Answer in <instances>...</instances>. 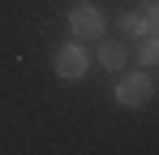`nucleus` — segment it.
Returning <instances> with one entry per match:
<instances>
[{
    "label": "nucleus",
    "mask_w": 159,
    "mask_h": 155,
    "mask_svg": "<svg viewBox=\"0 0 159 155\" xmlns=\"http://www.w3.org/2000/svg\"><path fill=\"white\" fill-rule=\"evenodd\" d=\"M69 30H73V39H90V43H99L103 30H107L99 4H95V0H73V9H69Z\"/></svg>",
    "instance_id": "f257e3e1"
},
{
    "label": "nucleus",
    "mask_w": 159,
    "mask_h": 155,
    "mask_svg": "<svg viewBox=\"0 0 159 155\" xmlns=\"http://www.w3.org/2000/svg\"><path fill=\"white\" fill-rule=\"evenodd\" d=\"M151 91H155V82L146 69H129V73H120L116 82V103L120 108H142V103L151 99Z\"/></svg>",
    "instance_id": "f03ea898"
},
{
    "label": "nucleus",
    "mask_w": 159,
    "mask_h": 155,
    "mask_svg": "<svg viewBox=\"0 0 159 155\" xmlns=\"http://www.w3.org/2000/svg\"><path fill=\"white\" fill-rule=\"evenodd\" d=\"M86 69H90V56H86L82 43H60L56 48V78L78 82V78H86Z\"/></svg>",
    "instance_id": "7ed1b4c3"
},
{
    "label": "nucleus",
    "mask_w": 159,
    "mask_h": 155,
    "mask_svg": "<svg viewBox=\"0 0 159 155\" xmlns=\"http://www.w3.org/2000/svg\"><path fill=\"white\" fill-rule=\"evenodd\" d=\"M99 65H103L107 73H125V43L99 39Z\"/></svg>",
    "instance_id": "20e7f679"
},
{
    "label": "nucleus",
    "mask_w": 159,
    "mask_h": 155,
    "mask_svg": "<svg viewBox=\"0 0 159 155\" xmlns=\"http://www.w3.org/2000/svg\"><path fill=\"white\" fill-rule=\"evenodd\" d=\"M146 30H151L146 13H125V17H120V35H125V39H146Z\"/></svg>",
    "instance_id": "39448f33"
},
{
    "label": "nucleus",
    "mask_w": 159,
    "mask_h": 155,
    "mask_svg": "<svg viewBox=\"0 0 159 155\" xmlns=\"http://www.w3.org/2000/svg\"><path fill=\"white\" fill-rule=\"evenodd\" d=\"M138 43H142V48H138V65H146V69H151V65H159V39H151V35H146V39H138Z\"/></svg>",
    "instance_id": "423d86ee"
},
{
    "label": "nucleus",
    "mask_w": 159,
    "mask_h": 155,
    "mask_svg": "<svg viewBox=\"0 0 159 155\" xmlns=\"http://www.w3.org/2000/svg\"><path fill=\"white\" fill-rule=\"evenodd\" d=\"M146 22H151V30H146V35H151V39H159V9H155V13H146Z\"/></svg>",
    "instance_id": "0eeeda50"
},
{
    "label": "nucleus",
    "mask_w": 159,
    "mask_h": 155,
    "mask_svg": "<svg viewBox=\"0 0 159 155\" xmlns=\"http://www.w3.org/2000/svg\"><path fill=\"white\" fill-rule=\"evenodd\" d=\"M159 9V0H142V13H155Z\"/></svg>",
    "instance_id": "6e6552de"
}]
</instances>
